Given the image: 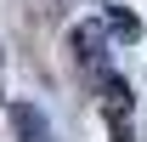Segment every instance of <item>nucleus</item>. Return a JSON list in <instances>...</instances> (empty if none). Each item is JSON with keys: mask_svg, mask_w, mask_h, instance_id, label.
<instances>
[{"mask_svg": "<svg viewBox=\"0 0 147 142\" xmlns=\"http://www.w3.org/2000/svg\"><path fill=\"white\" fill-rule=\"evenodd\" d=\"M11 131H17V142H57L51 119H45L34 102H11Z\"/></svg>", "mask_w": 147, "mask_h": 142, "instance_id": "nucleus-1", "label": "nucleus"}, {"mask_svg": "<svg viewBox=\"0 0 147 142\" xmlns=\"http://www.w3.org/2000/svg\"><path fill=\"white\" fill-rule=\"evenodd\" d=\"M102 34H108L102 23H85V29H74V51L85 57V63H96V57H102Z\"/></svg>", "mask_w": 147, "mask_h": 142, "instance_id": "nucleus-2", "label": "nucleus"}, {"mask_svg": "<svg viewBox=\"0 0 147 142\" xmlns=\"http://www.w3.org/2000/svg\"><path fill=\"white\" fill-rule=\"evenodd\" d=\"M102 29H113L119 40H136V34H142V23L130 17L125 6H108V12H102Z\"/></svg>", "mask_w": 147, "mask_h": 142, "instance_id": "nucleus-3", "label": "nucleus"}, {"mask_svg": "<svg viewBox=\"0 0 147 142\" xmlns=\"http://www.w3.org/2000/svg\"><path fill=\"white\" fill-rule=\"evenodd\" d=\"M102 97H108V108L119 114V119L130 114V85H125V80H108V85H102Z\"/></svg>", "mask_w": 147, "mask_h": 142, "instance_id": "nucleus-4", "label": "nucleus"}]
</instances>
